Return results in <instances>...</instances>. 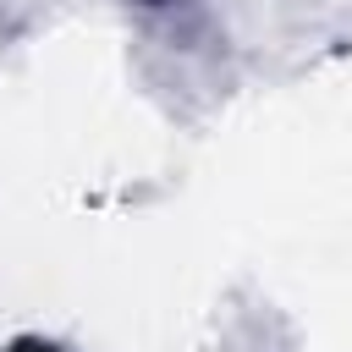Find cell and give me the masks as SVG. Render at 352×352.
Returning a JSON list of instances; mask_svg holds the SVG:
<instances>
[{"mask_svg":"<svg viewBox=\"0 0 352 352\" xmlns=\"http://www.w3.org/2000/svg\"><path fill=\"white\" fill-rule=\"evenodd\" d=\"M6 352H60V346H50V341H38V336H22V341L6 346Z\"/></svg>","mask_w":352,"mask_h":352,"instance_id":"obj_1","label":"cell"}]
</instances>
